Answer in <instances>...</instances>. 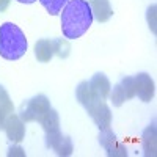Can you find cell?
<instances>
[{
    "label": "cell",
    "mask_w": 157,
    "mask_h": 157,
    "mask_svg": "<svg viewBox=\"0 0 157 157\" xmlns=\"http://www.w3.org/2000/svg\"><path fill=\"white\" fill-rule=\"evenodd\" d=\"M46 146H47V148H52V149H54L58 155H61V157L71 155V154H72V149H74L71 138H69L68 135H63V134H60V135H57L55 138H52L50 141H47Z\"/></svg>",
    "instance_id": "7c38bea8"
},
{
    "label": "cell",
    "mask_w": 157,
    "mask_h": 157,
    "mask_svg": "<svg viewBox=\"0 0 157 157\" xmlns=\"http://www.w3.org/2000/svg\"><path fill=\"white\" fill-rule=\"evenodd\" d=\"M93 24V13L86 0H69L63 6L61 32L64 38L77 39L88 32Z\"/></svg>",
    "instance_id": "6da1fadb"
},
{
    "label": "cell",
    "mask_w": 157,
    "mask_h": 157,
    "mask_svg": "<svg viewBox=\"0 0 157 157\" xmlns=\"http://www.w3.org/2000/svg\"><path fill=\"white\" fill-rule=\"evenodd\" d=\"M14 112V105H13V101L8 94V91L0 85V130L3 129L5 120Z\"/></svg>",
    "instance_id": "9a60e30c"
},
{
    "label": "cell",
    "mask_w": 157,
    "mask_h": 157,
    "mask_svg": "<svg viewBox=\"0 0 157 157\" xmlns=\"http://www.w3.org/2000/svg\"><path fill=\"white\" fill-rule=\"evenodd\" d=\"M8 155H10V157H13V155H21V157H24V155H25V152H24V149H22V148H19V146H13V148H10Z\"/></svg>",
    "instance_id": "d6986e66"
},
{
    "label": "cell",
    "mask_w": 157,
    "mask_h": 157,
    "mask_svg": "<svg viewBox=\"0 0 157 157\" xmlns=\"http://www.w3.org/2000/svg\"><path fill=\"white\" fill-rule=\"evenodd\" d=\"M50 101L44 94H36L27 102H24L19 110V116L24 123L39 121L50 110Z\"/></svg>",
    "instance_id": "277c9868"
},
{
    "label": "cell",
    "mask_w": 157,
    "mask_h": 157,
    "mask_svg": "<svg viewBox=\"0 0 157 157\" xmlns=\"http://www.w3.org/2000/svg\"><path fill=\"white\" fill-rule=\"evenodd\" d=\"M55 55V47H54V39H39L35 44V57L38 61L47 63Z\"/></svg>",
    "instance_id": "5bb4252c"
},
{
    "label": "cell",
    "mask_w": 157,
    "mask_h": 157,
    "mask_svg": "<svg viewBox=\"0 0 157 157\" xmlns=\"http://www.w3.org/2000/svg\"><path fill=\"white\" fill-rule=\"evenodd\" d=\"M54 47H55V55L60 58H66L69 55V50H71V44L68 43V39H63V38H57L54 39Z\"/></svg>",
    "instance_id": "e0dca14e"
},
{
    "label": "cell",
    "mask_w": 157,
    "mask_h": 157,
    "mask_svg": "<svg viewBox=\"0 0 157 157\" xmlns=\"http://www.w3.org/2000/svg\"><path fill=\"white\" fill-rule=\"evenodd\" d=\"M141 145H143V154L146 157H154L157 154V129L155 124H149L141 137Z\"/></svg>",
    "instance_id": "30bf717a"
},
{
    "label": "cell",
    "mask_w": 157,
    "mask_h": 157,
    "mask_svg": "<svg viewBox=\"0 0 157 157\" xmlns=\"http://www.w3.org/2000/svg\"><path fill=\"white\" fill-rule=\"evenodd\" d=\"M27 52V38L13 22H5L0 27V55L5 60L14 61Z\"/></svg>",
    "instance_id": "3957f363"
},
{
    "label": "cell",
    "mask_w": 157,
    "mask_h": 157,
    "mask_svg": "<svg viewBox=\"0 0 157 157\" xmlns=\"http://www.w3.org/2000/svg\"><path fill=\"white\" fill-rule=\"evenodd\" d=\"M134 80H135V96H138L143 102H151L155 93L151 75L146 72H140L134 77Z\"/></svg>",
    "instance_id": "ba28073f"
},
{
    "label": "cell",
    "mask_w": 157,
    "mask_h": 157,
    "mask_svg": "<svg viewBox=\"0 0 157 157\" xmlns=\"http://www.w3.org/2000/svg\"><path fill=\"white\" fill-rule=\"evenodd\" d=\"M99 143L101 146L107 151L109 157H127V149L123 143L118 141L116 135L110 127L101 129L99 132Z\"/></svg>",
    "instance_id": "8992f818"
},
{
    "label": "cell",
    "mask_w": 157,
    "mask_h": 157,
    "mask_svg": "<svg viewBox=\"0 0 157 157\" xmlns=\"http://www.w3.org/2000/svg\"><path fill=\"white\" fill-rule=\"evenodd\" d=\"M3 130H5V134H6L10 141L21 143L24 140V137H25V123L21 120L19 115H16L14 112H13L5 120Z\"/></svg>",
    "instance_id": "52a82bcc"
},
{
    "label": "cell",
    "mask_w": 157,
    "mask_h": 157,
    "mask_svg": "<svg viewBox=\"0 0 157 157\" xmlns=\"http://www.w3.org/2000/svg\"><path fill=\"white\" fill-rule=\"evenodd\" d=\"M115 107H121L126 101L135 98V80L130 75H124L120 82L113 86V91L109 94Z\"/></svg>",
    "instance_id": "5b68a950"
},
{
    "label": "cell",
    "mask_w": 157,
    "mask_h": 157,
    "mask_svg": "<svg viewBox=\"0 0 157 157\" xmlns=\"http://www.w3.org/2000/svg\"><path fill=\"white\" fill-rule=\"evenodd\" d=\"M17 2H19V3H27V5H29V3H33V2H36V0H17Z\"/></svg>",
    "instance_id": "44dd1931"
},
{
    "label": "cell",
    "mask_w": 157,
    "mask_h": 157,
    "mask_svg": "<svg viewBox=\"0 0 157 157\" xmlns=\"http://www.w3.org/2000/svg\"><path fill=\"white\" fill-rule=\"evenodd\" d=\"M10 2H11V0H0V13H3L10 6Z\"/></svg>",
    "instance_id": "ffe728a7"
},
{
    "label": "cell",
    "mask_w": 157,
    "mask_h": 157,
    "mask_svg": "<svg viewBox=\"0 0 157 157\" xmlns=\"http://www.w3.org/2000/svg\"><path fill=\"white\" fill-rule=\"evenodd\" d=\"M39 123H41L44 132H46V143L61 134L60 132V116L54 109H50L41 120H39Z\"/></svg>",
    "instance_id": "9c48e42d"
},
{
    "label": "cell",
    "mask_w": 157,
    "mask_h": 157,
    "mask_svg": "<svg viewBox=\"0 0 157 157\" xmlns=\"http://www.w3.org/2000/svg\"><path fill=\"white\" fill-rule=\"evenodd\" d=\"M155 11H157V6L155 5H151L146 11V19H148V25L152 33H155Z\"/></svg>",
    "instance_id": "ac0fdd59"
},
{
    "label": "cell",
    "mask_w": 157,
    "mask_h": 157,
    "mask_svg": "<svg viewBox=\"0 0 157 157\" xmlns=\"http://www.w3.org/2000/svg\"><path fill=\"white\" fill-rule=\"evenodd\" d=\"M75 98L85 107V110L91 116V120L96 123L99 130L110 127V124H112L110 107L105 104V99H102L101 96H98L94 91L91 90L88 80H83V82L78 83V86L75 88Z\"/></svg>",
    "instance_id": "7a4b0ae2"
},
{
    "label": "cell",
    "mask_w": 157,
    "mask_h": 157,
    "mask_svg": "<svg viewBox=\"0 0 157 157\" xmlns=\"http://www.w3.org/2000/svg\"><path fill=\"white\" fill-rule=\"evenodd\" d=\"M88 83H90L91 90H93L98 96H101L102 99H107V98H109L110 90H112V85H110V80L107 78L105 74L96 72L93 77H91V80H90Z\"/></svg>",
    "instance_id": "4fadbf2b"
},
{
    "label": "cell",
    "mask_w": 157,
    "mask_h": 157,
    "mask_svg": "<svg viewBox=\"0 0 157 157\" xmlns=\"http://www.w3.org/2000/svg\"><path fill=\"white\" fill-rule=\"evenodd\" d=\"M39 2H41V5L47 10V13H50L52 16H55L63 10V6L66 5L69 0H39Z\"/></svg>",
    "instance_id": "2e32d148"
},
{
    "label": "cell",
    "mask_w": 157,
    "mask_h": 157,
    "mask_svg": "<svg viewBox=\"0 0 157 157\" xmlns=\"http://www.w3.org/2000/svg\"><path fill=\"white\" fill-rule=\"evenodd\" d=\"M86 2H90V0H86Z\"/></svg>",
    "instance_id": "7402d4cb"
},
{
    "label": "cell",
    "mask_w": 157,
    "mask_h": 157,
    "mask_svg": "<svg viewBox=\"0 0 157 157\" xmlns=\"http://www.w3.org/2000/svg\"><path fill=\"white\" fill-rule=\"evenodd\" d=\"M90 8L93 13V19L98 22H107L113 16V10L109 0H90Z\"/></svg>",
    "instance_id": "8fae6325"
}]
</instances>
